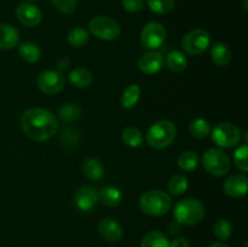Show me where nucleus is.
<instances>
[{
  "instance_id": "obj_1",
  "label": "nucleus",
  "mask_w": 248,
  "mask_h": 247,
  "mask_svg": "<svg viewBox=\"0 0 248 247\" xmlns=\"http://www.w3.org/2000/svg\"><path fill=\"white\" fill-rule=\"evenodd\" d=\"M21 127L29 139L45 142L57 133L58 121L47 109L31 108L22 114Z\"/></svg>"
},
{
  "instance_id": "obj_2",
  "label": "nucleus",
  "mask_w": 248,
  "mask_h": 247,
  "mask_svg": "<svg viewBox=\"0 0 248 247\" xmlns=\"http://www.w3.org/2000/svg\"><path fill=\"white\" fill-rule=\"evenodd\" d=\"M206 211L202 202L196 199L186 198L178 201L174 206L173 217L181 225H196L205 218Z\"/></svg>"
},
{
  "instance_id": "obj_3",
  "label": "nucleus",
  "mask_w": 248,
  "mask_h": 247,
  "mask_svg": "<svg viewBox=\"0 0 248 247\" xmlns=\"http://www.w3.org/2000/svg\"><path fill=\"white\" fill-rule=\"evenodd\" d=\"M171 195L157 189L145 191L140 199V210L152 217H161L166 215L171 210Z\"/></svg>"
},
{
  "instance_id": "obj_4",
  "label": "nucleus",
  "mask_w": 248,
  "mask_h": 247,
  "mask_svg": "<svg viewBox=\"0 0 248 247\" xmlns=\"http://www.w3.org/2000/svg\"><path fill=\"white\" fill-rule=\"evenodd\" d=\"M177 128L169 120H159L153 124L147 132V142L154 149H165L173 143Z\"/></svg>"
},
{
  "instance_id": "obj_5",
  "label": "nucleus",
  "mask_w": 248,
  "mask_h": 247,
  "mask_svg": "<svg viewBox=\"0 0 248 247\" xmlns=\"http://www.w3.org/2000/svg\"><path fill=\"white\" fill-rule=\"evenodd\" d=\"M202 166L206 171L215 177H222L229 172L232 161L229 155L222 149L211 148L206 150L202 156Z\"/></svg>"
},
{
  "instance_id": "obj_6",
  "label": "nucleus",
  "mask_w": 248,
  "mask_h": 247,
  "mask_svg": "<svg viewBox=\"0 0 248 247\" xmlns=\"http://www.w3.org/2000/svg\"><path fill=\"white\" fill-rule=\"evenodd\" d=\"M89 31L96 38L106 41L115 40L121 33L118 22L108 16L92 17L89 22Z\"/></svg>"
},
{
  "instance_id": "obj_7",
  "label": "nucleus",
  "mask_w": 248,
  "mask_h": 247,
  "mask_svg": "<svg viewBox=\"0 0 248 247\" xmlns=\"http://www.w3.org/2000/svg\"><path fill=\"white\" fill-rule=\"evenodd\" d=\"M211 137L219 148H232L241 140V131L235 124L219 123L211 130Z\"/></svg>"
},
{
  "instance_id": "obj_8",
  "label": "nucleus",
  "mask_w": 248,
  "mask_h": 247,
  "mask_svg": "<svg viewBox=\"0 0 248 247\" xmlns=\"http://www.w3.org/2000/svg\"><path fill=\"white\" fill-rule=\"evenodd\" d=\"M211 44V36L203 29H194L184 35L182 48L189 56H199L205 52Z\"/></svg>"
},
{
  "instance_id": "obj_9",
  "label": "nucleus",
  "mask_w": 248,
  "mask_h": 247,
  "mask_svg": "<svg viewBox=\"0 0 248 247\" xmlns=\"http://www.w3.org/2000/svg\"><path fill=\"white\" fill-rule=\"evenodd\" d=\"M166 29L159 22H149L143 27L140 31V41L145 48H149L150 51L157 50L164 45L166 40Z\"/></svg>"
},
{
  "instance_id": "obj_10",
  "label": "nucleus",
  "mask_w": 248,
  "mask_h": 247,
  "mask_svg": "<svg viewBox=\"0 0 248 247\" xmlns=\"http://www.w3.org/2000/svg\"><path fill=\"white\" fill-rule=\"evenodd\" d=\"M36 84L44 93L57 94L64 89L65 80L62 73L57 72V70H45L39 74Z\"/></svg>"
},
{
  "instance_id": "obj_11",
  "label": "nucleus",
  "mask_w": 248,
  "mask_h": 247,
  "mask_svg": "<svg viewBox=\"0 0 248 247\" xmlns=\"http://www.w3.org/2000/svg\"><path fill=\"white\" fill-rule=\"evenodd\" d=\"M98 202V193L93 186L85 185L74 194V206L81 212H90Z\"/></svg>"
},
{
  "instance_id": "obj_12",
  "label": "nucleus",
  "mask_w": 248,
  "mask_h": 247,
  "mask_svg": "<svg viewBox=\"0 0 248 247\" xmlns=\"http://www.w3.org/2000/svg\"><path fill=\"white\" fill-rule=\"evenodd\" d=\"M16 17L23 26L33 27L39 26L43 19V14L40 9L31 2H23L19 4L16 9Z\"/></svg>"
},
{
  "instance_id": "obj_13",
  "label": "nucleus",
  "mask_w": 248,
  "mask_h": 247,
  "mask_svg": "<svg viewBox=\"0 0 248 247\" xmlns=\"http://www.w3.org/2000/svg\"><path fill=\"white\" fill-rule=\"evenodd\" d=\"M164 67V57L156 51H148L138 60V68L147 75L157 74Z\"/></svg>"
},
{
  "instance_id": "obj_14",
  "label": "nucleus",
  "mask_w": 248,
  "mask_h": 247,
  "mask_svg": "<svg viewBox=\"0 0 248 247\" xmlns=\"http://www.w3.org/2000/svg\"><path fill=\"white\" fill-rule=\"evenodd\" d=\"M223 189L230 198H241L247 194L248 178L244 174H232L224 182Z\"/></svg>"
},
{
  "instance_id": "obj_15",
  "label": "nucleus",
  "mask_w": 248,
  "mask_h": 247,
  "mask_svg": "<svg viewBox=\"0 0 248 247\" xmlns=\"http://www.w3.org/2000/svg\"><path fill=\"white\" fill-rule=\"evenodd\" d=\"M98 232L107 241L115 242L123 237L124 230L123 227L118 220L113 218H104L98 223Z\"/></svg>"
},
{
  "instance_id": "obj_16",
  "label": "nucleus",
  "mask_w": 248,
  "mask_h": 247,
  "mask_svg": "<svg viewBox=\"0 0 248 247\" xmlns=\"http://www.w3.org/2000/svg\"><path fill=\"white\" fill-rule=\"evenodd\" d=\"M19 31L12 24L0 23V50H11L19 43Z\"/></svg>"
},
{
  "instance_id": "obj_17",
  "label": "nucleus",
  "mask_w": 248,
  "mask_h": 247,
  "mask_svg": "<svg viewBox=\"0 0 248 247\" xmlns=\"http://www.w3.org/2000/svg\"><path fill=\"white\" fill-rule=\"evenodd\" d=\"M82 172L90 181H99L104 176V166L96 157H89L84 161Z\"/></svg>"
},
{
  "instance_id": "obj_18",
  "label": "nucleus",
  "mask_w": 248,
  "mask_h": 247,
  "mask_svg": "<svg viewBox=\"0 0 248 247\" xmlns=\"http://www.w3.org/2000/svg\"><path fill=\"white\" fill-rule=\"evenodd\" d=\"M93 80V75H92L91 70L84 67H78L73 69L69 73V81L72 85L79 89H85V87L90 86Z\"/></svg>"
},
{
  "instance_id": "obj_19",
  "label": "nucleus",
  "mask_w": 248,
  "mask_h": 247,
  "mask_svg": "<svg viewBox=\"0 0 248 247\" xmlns=\"http://www.w3.org/2000/svg\"><path fill=\"white\" fill-rule=\"evenodd\" d=\"M98 200H101L108 207H115L123 201V193L116 186H104L98 193Z\"/></svg>"
},
{
  "instance_id": "obj_20",
  "label": "nucleus",
  "mask_w": 248,
  "mask_h": 247,
  "mask_svg": "<svg viewBox=\"0 0 248 247\" xmlns=\"http://www.w3.org/2000/svg\"><path fill=\"white\" fill-rule=\"evenodd\" d=\"M211 58L215 64L224 67L232 61V51L225 44L216 43L211 47Z\"/></svg>"
},
{
  "instance_id": "obj_21",
  "label": "nucleus",
  "mask_w": 248,
  "mask_h": 247,
  "mask_svg": "<svg viewBox=\"0 0 248 247\" xmlns=\"http://www.w3.org/2000/svg\"><path fill=\"white\" fill-rule=\"evenodd\" d=\"M18 55L24 62L36 63L41 57V50L36 44L24 41L18 46Z\"/></svg>"
},
{
  "instance_id": "obj_22",
  "label": "nucleus",
  "mask_w": 248,
  "mask_h": 247,
  "mask_svg": "<svg viewBox=\"0 0 248 247\" xmlns=\"http://www.w3.org/2000/svg\"><path fill=\"white\" fill-rule=\"evenodd\" d=\"M166 65L169 70L173 73H181L188 65V58L181 51L173 50L167 55L166 57Z\"/></svg>"
},
{
  "instance_id": "obj_23",
  "label": "nucleus",
  "mask_w": 248,
  "mask_h": 247,
  "mask_svg": "<svg viewBox=\"0 0 248 247\" xmlns=\"http://www.w3.org/2000/svg\"><path fill=\"white\" fill-rule=\"evenodd\" d=\"M58 119L63 123H74L81 116V108L77 103H67L58 109Z\"/></svg>"
},
{
  "instance_id": "obj_24",
  "label": "nucleus",
  "mask_w": 248,
  "mask_h": 247,
  "mask_svg": "<svg viewBox=\"0 0 248 247\" xmlns=\"http://www.w3.org/2000/svg\"><path fill=\"white\" fill-rule=\"evenodd\" d=\"M140 98V87L137 84L128 85L121 96V106L125 109H132Z\"/></svg>"
},
{
  "instance_id": "obj_25",
  "label": "nucleus",
  "mask_w": 248,
  "mask_h": 247,
  "mask_svg": "<svg viewBox=\"0 0 248 247\" xmlns=\"http://www.w3.org/2000/svg\"><path fill=\"white\" fill-rule=\"evenodd\" d=\"M140 247H170V240L164 232L154 230L143 237Z\"/></svg>"
},
{
  "instance_id": "obj_26",
  "label": "nucleus",
  "mask_w": 248,
  "mask_h": 247,
  "mask_svg": "<svg viewBox=\"0 0 248 247\" xmlns=\"http://www.w3.org/2000/svg\"><path fill=\"white\" fill-rule=\"evenodd\" d=\"M121 138H123L124 143L131 148L140 147L143 143L142 131L136 126H127L126 128H124Z\"/></svg>"
},
{
  "instance_id": "obj_27",
  "label": "nucleus",
  "mask_w": 248,
  "mask_h": 247,
  "mask_svg": "<svg viewBox=\"0 0 248 247\" xmlns=\"http://www.w3.org/2000/svg\"><path fill=\"white\" fill-rule=\"evenodd\" d=\"M89 39V31L85 28H81V27H75V28L70 29V31L67 35L68 44L75 48L82 47V46L86 45Z\"/></svg>"
},
{
  "instance_id": "obj_28",
  "label": "nucleus",
  "mask_w": 248,
  "mask_h": 247,
  "mask_svg": "<svg viewBox=\"0 0 248 247\" xmlns=\"http://www.w3.org/2000/svg\"><path fill=\"white\" fill-rule=\"evenodd\" d=\"M189 133L193 137L202 139V138L208 137L211 135V125L206 119L199 118L191 121L189 124Z\"/></svg>"
},
{
  "instance_id": "obj_29",
  "label": "nucleus",
  "mask_w": 248,
  "mask_h": 247,
  "mask_svg": "<svg viewBox=\"0 0 248 247\" xmlns=\"http://www.w3.org/2000/svg\"><path fill=\"white\" fill-rule=\"evenodd\" d=\"M200 157L195 152H183L177 159V165L181 170L186 172H191L198 167Z\"/></svg>"
},
{
  "instance_id": "obj_30",
  "label": "nucleus",
  "mask_w": 248,
  "mask_h": 247,
  "mask_svg": "<svg viewBox=\"0 0 248 247\" xmlns=\"http://www.w3.org/2000/svg\"><path fill=\"white\" fill-rule=\"evenodd\" d=\"M167 188H169V191L171 195H183L189 188L188 178H186L184 174H174V176L169 181Z\"/></svg>"
},
{
  "instance_id": "obj_31",
  "label": "nucleus",
  "mask_w": 248,
  "mask_h": 247,
  "mask_svg": "<svg viewBox=\"0 0 248 247\" xmlns=\"http://www.w3.org/2000/svg\"><path fill=\"white\" fill-rule=\"evenodd\" d=\"M147 4L154 14L166 15L173 10L176 1L174 0H147Z\"/></svg>"
},
{
  "instance_id": "obj_32",
  "label": "nucleus",
  "mask_w": 248,
  "mask_h": 247,
  "mask_svg": "<svg viewBox=\"0 0 248 247\" xmlns=\"http://www.w3.org/2000/svg\"><path fill=\"white\" fill-rule=\"evenodd\" d=\"M213 234L216 235V237L219 240H225L229 239L232 234V225L229 220L227 219H219L213 225Z\"/></svg>"
},
{
  "instance_id": "obj_33",
  "label": "nucleus",
  "mask_w": 248,
  "mask_h": 247,
  "mask_svg": "<svg viewBox=\"0 0 248 247\" xmlns=\"http://www.w3.org/2000/svg\"><path fill=\"white\" fill-rule=\"evenodd\" d=\"M234 161L237 169L242 172L248 171V147L247 144L241 145L235 150Z\"/></svg>"
},
{
  "instance_id": "obj_34",
  "label": "nucleus",
  "mask_w": 248,
  "mask_h": 247,
  "mask_svg": "<svg viewBox=\"0 0 248 247\" xmlns=\"http://www.w3.org/2000/svg\"><path fill=\"white\" fill-rule=\"evenodd\" d=\"M51 2L62 14H72L78 6V0H51Z\"/></svg>"
},
{
  "instance_id": "obj_35",
  "label": "nucleus",
  "mask_w": 248,
  "mask_h": 247,
  "mask_svg": "<svg viewBox=\"0 0 248 247\" xmlns=\"http://www.w3.org/2000/svg\"><path fill=\"white\" fill-rule=\"evenodd\" d=\"M143 0H123V6L128 12H138L143 9Z\"/></svg>"
},
{
  "instance_id": "obj_36",
  "label": "nucleus",
  "mask_w": 248,
  "mask_h": 247,
  "mask_svg": "<svg viewBox=\"0 0 248 247\" xmlns=\"http://www.w3.org/2000/svg\"><path fill=\"white\" fill-rule=\"evenodd\" d=\"M170 247H190V244L186 237L179 236L170 241Z\"/></svg>"
},
{
  "instance_id": "obj_37",
  "label": "nucleus",
  "mask_w": 248,
  "mask_h": 247,
  "mask_svg": "<svg viewBox=\"0 0 248 247\" xmlns=\"http://www.w3.org/2000/svg\"><path fill=\"white\" fill-rule=\"evenodd\" d=\"M69 65H70V61H69V58H67V57H62L61 58V60H58V62H57V69H58V72H65V70L68 69V68H69Z\"/></svg>"
},
{
  "instance_id": "obj_38",
  "label": "nucleus",
  "mask_w": 248,
  "mask_h": 247,
  "mask_svg": "<svg viewBox=\"0 0 248 247\" xmlns=\"http://www.w3.org/2000/svg\"><path fill=\"white\" fill-rule=\"evenodd\" d=\"M179 230H181V224H178V223H177V222L171 223V224L169 225V232H171L172 235L178 234Z\"/></svg>"
},
{
  "instance_id": "obj_39",
  "label": "nucleus",
  "mask_w": 248,
  "mask_h": 247,
  "mask_svg": "<svg viewBox=\"0 0 248 247\" xmlns=\"http://www.w3.org/2000/svg\"><path fill=\"white\" fill-rule=\"evenodd\" d=\"M208 247H229V246H228V245H225V244H223V242H215V244L210 245Z\"/></svg>"
},
{
  "instance_id": "obj_40",
  "label": "nucleus",
  "mask_w": 248,
  "mask_h": 247,
  "mask_svg": "<svg viewBox=\"0 0 248 247\" xmlns=\"http://www.w3.org/2000/svg\"><path fill=\"white\" fill-rule=\"evenodd\" d=\"M29 1H34V0H29Z\"/></svg>"
}]
</instances>
